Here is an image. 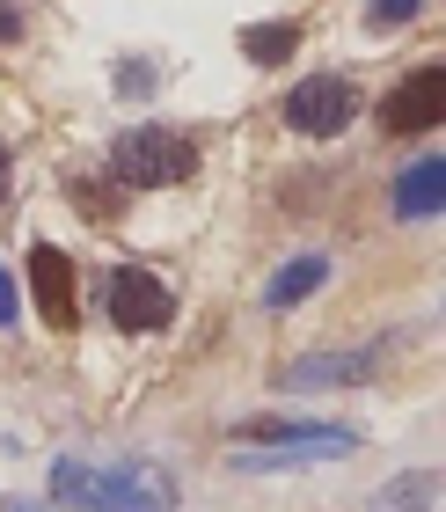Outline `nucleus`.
Returning a JSON list of instances; mask_svg holds the SVG:
<instances>
[{
    "instance_id": "obj_1",
    "label": "nucleus",
    "mask_w": 446,
    "mask_h": 512,
    "mask_svg": "<svg viewBox=\"0 0 446 512\" xmlns=\"http://www.w3.org/2000/svg\"><path fill=\"white\" fill-rule=\"evenodd\" d=\"M52 491L81 512H169V476L147 461H74L66 454L52 469Z\"/></svg>"
},
{
    "instance_id": "obj_2",
    "label": "nucleus",
    "mask_w": 446,
    "mask_h": 512,
    "mask_svg": "<svg viewBox=\"0 0 446 512\" xmlns=\"http://www.w3.org/2000/svg\"><path fill=\"white\" fill-rule=\"evenodd\" d=\"M198 176V147L169 125H139L117 139V183H139V191H169V183Z\"/></svg>"
},
{
    "instance_id": "obj_3",
    "label": "nucleus",
    "mask_w": 446,
    "mask_h": 512,
    "mask_svg": "<svg viewBox=\"0 0 446 512\" xmlns=\"http://www.w3.org/2000/svg\"><path fill=\"white\" fill-rule=\"evenodd\" d=\"M351 118H359V88H351L344 74H315V81H300L286 96V125L300 139H337Z\"/></svg>"
},
{
    "instance_id": "obj_4",
    "label": "nucleus",
    "mask_w": 446,
    "mask_h": 512,
    "mask_svg": "<svg viewBox=\"0 0 446 512\" xmlns=\"http://www.w3.org/2000/svg\"><path fill=\"white\" fill-rule=\"evenodd\" d=\"M169 315H176V300H169V286H161L154 271H139V264H117V271H110V322H117V330L147 337V330H161Z\"/></svg>"
},
{
    "instance_id": "obj_5",
    "label": "nucleus",
    "mask_w": 446,
    "mask_h": 512,
    "mask_svg": "<svg viewBox=\"0 0 446 512\" xmlns=\"http://www.w3.org/2000/svg\"><path fill=\"white\" fill-rule=\"evenodd\" d=\"M446 118V66H417V74H403V88L381 103V125L395 139H410V132H432Z\"/></svg>"
},
{
    "instance_id": "obj_6",
    "label": "nucleus",
    "mask_w": 446,
    "mask_h": 512,
    "mask_svg": "<svg viewBox=\"0 0 446 512\" xmlns=\"http://www.w3.org/2000/svg\"><path fill=\"white\" fill-rule=\"evenodd\" d=\"M30 293H37V315L52 322V330H74L81 308H74V256L52 249V242H37L30 249Z\"/></svg>"
},
{
    "instance_id": "obj_7",
    "label": "nucleus",
    "mask_w": 446,
    "mask_h": 512,
    "mask_svg": "<svg viewBox=\"0 0 446 512\" xmlns=\"http://www.w3.org/2000/svg\"><path fill=\"white\" fill-rule=\"evenodd\" d=\"M381 359V352H315V359H293L286 374V388H344V381H366V366Z\"/></svg>"
},
{
    "instance_id": "obj_8",
    "label": "nucleus",
    "mask_w": 446,
    "mask_h": 512,
    "mask_svg": "<svg viewBox=\"0 0 446 512\" xmlns=\"http://www.w3.org/2000/svg\"><path fill=\"white\" fill-rule=\"evenodd\" d=\"M439 205H446V161L425 154L417 169H403V183H395V213L403 220H432Z\"/></svg>"
},
{
    "instance_id": "obj_9",
    "label": "nucleus",
    "mask_w": 446,
    "mask_h": 512,
    "mask_svg": "<svg viewBox=\"0 0 446 512\" xmlns=\"http://www.w3.org/2000/svg\"><path fill=\"white\" fill-rule=\"evenodd\" d=\"M322 278H330V256H293V264L264 286V300H271V308H300V300H308Z\"/></svg>"
},
{
    "instance_id": "obj_10",
    "label": "nucleus",
    "mask_w": 446,
    "mask_h": 512,
    "mask_svg": "<svg viewBox=\"0 0 446 512\" xmlns=\"http://www.w3.org/2000/svg\"><path fill=\"white\" fill-rule=\"evenodd\" d=\"M293 44H300V22H249L242 59L249 66H278V59H293Z\"/></svg>"
},
{
    "instance_id": "obj_11",
    "label": "nucleus",
    "mask_w": 446,
    "mask_h": 512,
    "mask_svg": "<svg viewBox=\"0 0 446 512\" xmlns=\"http://www.w3.org/2000/svg\"><path fill=\"white\" fill-rule=\"evenodd\" d=\"M74 191V205H81V220H117L125 213V198H117V183H96V176H74L66 183Z\"/></svg>"
},
{
    "instance_id": "obj_12",
    "label": "nucleus",
    "mask_w": 446,
    "mask_h": 512,
    "mask_svg": "<svg viewBox=\"0 0 446 512\" xmlns=\"http://www.w3.org/2000/svg\"><path fill=\"white\" fill-rule=\"evenodd\" d=\"M425 15V0H366V30H403V22H417Z\"/></svg>"
},
{
    "instance_id": "obj_13",
    "label": "nucleus",
    "mask_w": 446,
    "mask_h": 512,
    "mask_svg": "<svg viewBox=\"0 0 446 512\" xmlns=\"http://www.w3.org/2000/svg\"><path fill=\"white\" fill-rule=\"evenodd\" d=\"M0 330H15V278L0 271Z\"/></svg>"
},
{
    "instance_id": "obj_14",
    "label": "nucleus",
    "mask_w": 446,
    "mask_h": 512,
    "mask_svg": "<svg viewBox=\"0 0 446 512\" xmlns=\"http://www.w3.org/2000/svg\"><path fill=\"white\" fill-rule=\"evenodd\" d=\"M15 37H22V15L8 8V0H0V44H15Z\"/></svg>"
},
{
    "instance_id": "obj_15",
    "label": "nucleus",
    "mask_w": 446,
    "mask_h": 512,
    "mask_svg": "<svg viewBox=\"0 0 446 512\" xmlns=\"http://www.w3.org/2000/svg\"><path fill=\"white\" fill-rule=\"evenodd\" d=\"M8 183H15V169H8V147H0V205H8Z\"/></svg>"
}]
</instances>
